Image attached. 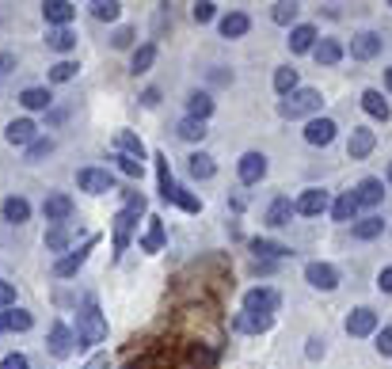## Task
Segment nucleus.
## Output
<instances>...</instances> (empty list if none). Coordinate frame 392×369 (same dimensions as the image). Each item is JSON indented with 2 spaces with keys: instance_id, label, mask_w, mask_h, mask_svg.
I'll return each mask as SVG.
<instances>
[{
  "instance_id": "nucleus-1",
  "label": "nucleus",
  "mask_w": 392,
  "mask_h": 369,
  "mask_svg": "<svg viewBox=\"0 0 392 369\" xmlns=\"http://www.w3.org/2000/svg\"><path fill=\"white\" fill-rule=\"evenodd\" d=\"M76 335H81V343H76V346H96V343L107 339V320H103L99 301L92 293H88L84 305H81V323H76Z\"/></svg>"
},
{
  "instance_id": "nucleus-2",
  "label": "nucleus",
  "mask_w": 392,
  "mask_h": 369,
  "mask_svg": "<svg viewBox=\"0 0 392 369\" xmlns=\"http://www.w3.org/2000/svg\"><path fill=\"white\" fill-rule=\"evenodd\" d=\"M320 92L316 88H297L294 95H286L282 103H278V115L282 118H309V115H316L320 110Z\"/></svg>"
},
{
  "instance_id": "nucleus-3",
  "label": "nucleus",
  "mask_w": 392,
  "mask_h": 369,
  "mask_svg": "<svg viewBox=\"0 0 392 369\" xmlns=\"http://www.w3.org/2000/svg\"><path fill=\"white\" fill-rule=\"evenodd\" d=\"M145 209V198L138 194V198H130L126 202V209L115 217V255H122L126 251V244H130V232H133V225H138V214Z\"/></svg>"
},
{
  "instance_id": "nucleus-4",
  "label": "nucleus",
  "mask_w": 392,
  "mask_h": 369,
  "mask_svg": "<svg viewBox=\"0 0 392 369\" xmlns=\"http://www.w3.org/2000/svg\"><path fill=\"white\" fill-rule=\"evenodd\" d=\"M76 183H81V191H88V194H107L110 187H115V179H110V172H103V167H84V172L76 175Z\"/></svg>"
},
{
  "instance_id": "nucleus-5",
  "label": "nucleus",
  "mask_w": 392,
  "mask_h": 369,
  "mask_svg": "<svg viewBox=\"0 0 392 369\" xmlns=\"http://www.w3.org/2000/svg\"><path fill=\"white\" fill-rule=\"evenodd\" d=\"M373 145H377V133L366 130V126H358V130H351V141H346V156H351V160H366V156L373 152Z\"/></svg>"
},
{
  "instance_id": "nucleus-6",
  "label": "nucleus",
  "mask_w": 392,
  "mask_h": 369,
  "mask_svg": "<svg viewBox=\"0 0 392 369\" xmlns=\"http://www.w3.org/2000/svg\"><path fill=\"white\" fill-rule=\"evenodd\" d=\"M297 214H305V217H320L324 209H328V191H320V187H309L305 194L294 202Z\"/></svg>"
},
{
  "instance_id": "nucleus-7",
  "label": "nucleus",
  "mask_w": 392,
  "mask_h": 369,
  "mask_svg": "<svg viewBox=\"0 0 392 369\" xmlns=\"http://www.w3.org/2000/svg\"><path fill=\"white\" fill-rule=\"evenodd\" d=\"M305 278H309V286L324 289V293H331V289L339 286V274H335V266H328V263H309Z\"/></svg>"
},
{
  "instance_id": "nucleus-8",
  "label": "nucleus",
  "mask_w": 392,
  "mask_h": 369,
  "mask_svg": "<svg viewBox=\"0 0 392 369\" xmlns=\"http://www.w3.org/2000/svg\"><path fill=\"white\" fill-rule=\"evenodd\" d=\"M377 331V312L373 308H354L351 316H346V335H354V339H362V335Z\"/></svg>"
},
{
  "instance_id": "nucleus-9",
  "label": "nucleus",
  "mask_w": 392,
  "mask_h": 369,
  "mask_svg": "<svg viewBox=\"0 0 392 369\" xmlns=\"http://www.w3.org/2000/svg\"><path fill=\"white\" fill-rule=\"evenodd\" d=\"M267 175V156L263 152H244L240 156V183H259V179Z\"/></svg>"
},
{
  "instance_id": "nucleus-10",
  "label": "nucleus",
  "mask_w": 392,
  "mask_h": 369,
  "mask_svg": "<svg viewBox=\"0 0 392 369\" xmlns=\"http://www.w3.org/2000/svg\"><path fill=\"white\" fill-rule=\"evenodd\" d=\"M377 53H381V35H373V31H362V35L351 38V58L369 61V58H377Z\"/></svg>"
},
{
  "instance_id": "nucleus-11",
  "label": "nucleus",
  "mask_w": 392,
  "mask_h": 369,
  "mask_svg": "<svg viewBox=\"0 0 392 369\" xmlns=\"http://www.w3.org/2000/svg\"><path fill=\"white\" fill-rule=\"evenodd\" d=\"M244 308L248 312H267V316H271V312L278 308V293L274 289H248V293H244Z\"/></svg>"
},
{
  "instance_id": "nucleus-12",
  "label": "nucleus",
  "mask_w": 392,
  "mask_h": 369,
  "mask_svg": "<svg viewBox=\"0 0 392 369\" xmlns=\"http://www.w3.org/2000/svg\"><path fill=\"white\" fill-rule=\"evenodd\" d=\"M73 198L69 194H50L46 198V206H42V214H46V221H58V225H61V221H69L73 217Z\"/></svg>"
},
{
  "instance_id": "nucleus-13",
  "label": "nucleus",
  "mask_w": 392,
  "mask_h": 369,
  "mask_svg": "<svg viewBox=\"0 0 392 369\" xmlns=\"http://www.w3.org/2000/svg\"><path fill=\"white\" fill-rule=\"evenodd\" d=\"M331 137H335V122L331 118H312L309 126H305V141L309 145H331Z\"/></svg>"
},
{
  "instance_id": "nucleus-14",
  "label": "nucleus",
  "mask_w": 392,
  "mask_h": 369,
  "mask_svg": "<svg viewBox=\"0 0 392 369\" xmlns=\"http://www.w3.org/2000/svg\"><path fill=\"white\" fill-rule=\"evenodd\" d=\"M50 354L53 358H69L73 354V331L65 323H53L50 328Z\"/></svg>"
},
{
  "instance_id": "nucleus-15",
  "label": "nucleus",
  "mask_w": 392,
  "mask_h": 369,
  "mask_svg": "<svg viewBox=\"0 0 392 369\" xmlns=\"http://www.w3.org/2000/svg\"><path fill=\"white\" fill-rule=\"evenodd\" d=\"M42 16H46V24L65 27V24H69V19L76 16V8L65 4V0H46V4H42Z\"/></svg>"
},
{
  "instance_id": "nucleus-16",
  "label": "nucleus",
  "mask_w": 392,
  "mask_h": 369,
  "mask_svg": "<svg viewBox=\"0 0 392 369\" xmlns=\"http://www.w3.org/2000/svg\"><path fill=\"white\" fill-rule=\"evenodd\" d=\"M381 194H385V187H381V179H362L358 183V191H354V198H358V206H381Z\"/></svg>"
},
{
  "instance_id": "nucleus-17",
  "label": "nucleus",
  "mask_w": 392,
  "mask_h": 369,
  "mask_svg": "<svg viewBox=\"0 0 392 369\" xmlns=\"http://www.w3.org/2000/svg\"><path fill=\"white\" fill-rule=\"evenodd\" d=\"M312 46H316V27L301 24V27L289 31V50H294V53H309Z\"/></svg>"
},
{
  "instance_id": "nucleus-18",
  "label": "nucleus",
  "mask_w": 392,
  "mask_h": 369,
  "mask_svg": "<svg viewBox=\"0 0 392 369\" xmlns=\"http://www.w3.org/2000/svg\"><path fill=\"white\" fill-rule=\"evenodd\" d=\"M35 122L31 118H16V122H8V130H4V137L12 141V145H27V141H35Z\"/></svg>"
},
{
  "instance_id": "nucleus-19",
  "label": "nucleus",
  "mask_w": 392,
  "mask_h": 369,
  "mask_svg": "<svg viewBox=\"0 0 392 369\" xmlns=\"http://www.w3.org/2000/svg\"><path fill=\"white\" fill-rule=\"evenodd\" d=\"M92 244H96V240H88V244H84V248L76 251V255H65V259H58V266H53V274H58V278H69V274H76V271L84 266L88 251H92Z\"/></svg>"
},
{
  "instance_id": "nucleus-20",
  "label": "nucleus",
  "mask_w": 392,
  "mask_h": 369,
  "mask_svg": "<svg viewBox=\"0 0 392 369\" xmlns=\"http://www.w3.org/2000/svg\"><path fill=\"white\" fill-rule=\"evenodd\" d=\"M294 214H297V209H294V202H289V198H274L271 209H267V225L282 229V225H289V217H294Z\"/></svg>"
},
{
  "instance_id": "nucleus-21",
  "label": "nucleus",
  "mask_w": 392,
  "mask_h": 369,
  "mask_svg": "<svg viewBox=\"0 0 392 369\" xmlns=\"http://www.w3.org/2000/svg\"><path fill=\"white\" fill-rule=\"evenodd\" d=\"M156 175H160V198H164V202H175L179 187H175V179H172V167H167V156L164 152L156 156Z\"/></svg>"
},
{
  "instance_id": "nucleus-22",
  "label": "nucleus",
  "mask_w": 392,
  "mask_h": 369,
  "mask_svg": "<svg viewBox=\"0 0 392 369\" xmlns=\"http://www.w3.org/2000/svg\"><path fill=\"white\" fill-rule=\"evenodd\" d=\"M362 107H366V115H373V118H381V122H388V115H392V107H388V99H381V92H362Z\"/></svg>"
},
{
  "instance_id": "nucleus-23",
  "label": "nucleus",
  "mask_w": 392,
  "mask_h": 369,
  "mask_svg": "<svg viewBox=\"0 0 392 369\" xmlns=\"http://www.w3.org/2000/svg\"><path fill=\"white\" fill-rule=\"evenodd\" d=\"M248 27H252V19L244 16V12H229L225 19H221V35H225V38H240V35H248Z\"/></svg>"
},
{
  "instance_id": "nucleus-24",
  "label": "nucleus",
  "mask_w": 392,
  "mask_h": 369,
  "mask_svg": "<svg viewBox=\"0 0 392 369\" xmlns=\"http://www.w3.org/2000/svg\"><path fill=\"white\" fill-rule=\"evenodd\" d=\"M312 53H316V61H320V65H335V61L343 58V46H339L335 38H320L316 46H312Z\"/></svg>"
},
{
  "instance_id": "nucleus-25",
  "label": "nucleus",
  "mask_w": 392,
  "mask_h": 369,
  "mask_svg": "<svg viewBox=\"0 0 392 369\" xmlns=\"http://www.w3.org/2000/svg\"><path fill=\"white\" fill-rule=\"evenodd\" d=\"M354 214H358V198H354V191H346V194L335 198V206H331V217H335V221H354Z\"/></svg>"
},
{
  "instance_id": "nucleus-26",
  "label": "nucleus",
  "mask_w": 392,
  "mask_h": 369,
  "mask_svg": "<svg viewBox=\"0 0 392 369\" xmlns=\"http://www.w3.org/2000/svg\"><path fill=\"white\" fill-rule=\"evenodd\" d=\"M187 110H190V118H198V122H206L210 115H214V99H210L206 92H195L187 99Z\"/></svg>"
},
{
  "instance_id": "nucleus-27",
  "label": "nucleus",
  "mask_w": 392,
  "mask_h": 369,
  "mask_svg": "<svg viewBox=\"0 0 392 369\" xmlns=\"http://www.w3.org/2000/svg\"><path fill=\"white\" fill-rule=\"evenodd\" d=\"M27 217H31L27 198H4V221H12V225H24Z\"/></svg>"
},
{
  "instance_id": "nucleus-28",
  "label": "nucleus",
  "mask_w": 392,
  "mask_h": 369,
  "mask_svg": "<svg viewBox=\"0 0 392 369\" xmlns=\"http://www.w3.org/2000/svg\"><path fill=\"white\" fill-rule=\"evenodd\" d=\"M187 167H190V175H195V179H210V175L217 172V167H214V156H206V152L187 156Z\"/></svg>"
},
{
  "instance_id": "nucleus-29",
  "label": "nucleus",
  "mask_w": 392,
  "mask_h": 369,
  "mask_svg": "<svg viewBox=\"0 0 392 369\" xmlns=\"http://www.w3.org/2000/svg\"><path fill=\"white\" fill-rule=\"evenodd\" d=\"M46 46L58 50V53H69L76 46V35H73L69 27H58V31H50V35H46Z\"/></svg>"
},
{
  "instance_id": "nucleus-30",
  "label": "nucleus",
  "mask_w": 392,
  "mask_h": 369,
  "mask_svg": "<svg viewBox=\"0 0 392 369\" xmlns=\"http://www.w3.org/2000/svg\"><path fill=\"white\" fill-rule=\"evenodd\" d=\"M351 232H354V240H373V237L385 232V221H381V217H362Z\"/></svg>"
},
{
  "instance_id": "nucleus-31",
  "label": "nucleus",
  "mask_w": 392,
  "mask_h": 369,
  "mask_svg": "<svg viewBox=\"0 0 392 369\" xmlns=\"http://www.w3.org/2000/svg\"><path fill=\"white\" fill-rule=\"evenodd\" d=\"M271 320L274 316H267V312H244V316H237V328L240 331H267Z\"/></svg>"
},
{
  "instance_id": "nucleus-32",
  "label": "nucleus",
  "mask_w": 392,
  "mask_h": 369,
  "mask_svg": "<svg viewBox=\"0 0 392 369\" xmlns=\"http://www.w3.org/2000/svg\"><path fill=\"white\" fill-rule=\"evenodd\" d=\"M153 61H156V46H153V42H145L141 50H133L130 69H133V73H149V69H153Z\"/></svg>"
},
{
  "instance_id": "nucleus-33",
  "label": "nucleus",
  "mask_w": 392,
  "mask_h": 369,
  "mask_svg": "<svg viewBox=\"0 0 392 369\" xmlns=\"http://www.w3.org/2000/svg\"><path fill=\"white\" fill-rule=\"evenodd\" d=\"M141 248L145 251H160L164 248V225H160V217H149V232H145Z\"/></svg>"
},
{
  "instance_id": "nucleus-34",
  "label": "nucleus",
  "mask_w": 392,
  "mask_h": 369,
  "mask_svg": "<svg viewBox=\"0 0 392 369\" xmlns=\"http://www.w3.org/2000/svg\"><path fill=\"white\" fill-rule=\"evenodd\" d=\"M19 103H24L27 110H46L50 107V92L46 88H27V92L19 95Z\"/></svg>"
},
{
  "instance_id": "nucleus-35",
  "label": "nucleus",
  "mask_w": 392,
  "mask_h": 369,
  "mask_svg": "<svg viewBox=\"0 0 392 369\" xmlns=\"http://www.w3.org/2000/svg\"><path fill=\"white\" fill-rule=\"evenodd\" d=\"M274 92L278 95H294L297 92V69H289V65H286V69H278L274 73Z\"/></svg>"
},
{
  "instance_id": "nucleus-36",
  "label": "nucleus",
  "mask_w": 392,
  "mask_h": 369,
  "mask_svg": "<svg viewBox=\"0 0 392 369\" xmlns=\"http://www.w3.org/2000/svg\"><path fill=\"white\" fill-rule=\"evenodd\" d=\"M179 137H183V141H202L206 137V122L183 118V122H179Z\"/></svg>"
},
{
  "instance_id": "nucleus-37",
  "label": "nucleus",
  "mask_w": 392,
  "mask_h": 369,
  "mask_svg": "<svg viewBox=\"0 0 392 369\" xmlns=\"http://www.w3.org/2000/svg\"><path fill=\"white\" fill-rule=\"evenodd\" d=\"M252 251H255V255H267V259H282V255H289V248H282V244H271V240H252Z\"/></svg>"
},
{
  "instance_id": "nucleus-38",
  "label": "nucleus",
  "mask_w": 392,
  "mask_h": 369,
  "mask_svg": "<svg viewBox=\"0 0 392 369\" xmlns=\"http://www.w3.org/2000/svg\"><path fill=\"white\" fill-rule=\"evenodd\" d=\"M4 320H8V331H27L31 323V312H19V308H12V312H4Z\"/></svg>"
},
{
  "instance_id": "nucleus-39",
  "label": "nucleus",
  "mask_w": 392,
  "mask_h": 369,
  "mask_svg": "<svg viewBox=\"0 0 392 369\" xmlns=\"http://www.w3.org/2000/svg\"><path fill=\"white\" fill-rule=\"evenodd\" d=\"M92 16H96V19H107V24H110V19H118V4H115V0H96V4H92Z\"/></svg>"
},
{
  "instance_id": "nucleus-40",
  "label": "nucleus",
  "mask_w": 392,
  "mask_h": 369,
  "mask_svg": "<svg viewBox=\"0 0 392 369\" xmlns=\"http://www.w3.org/2000/svg\"><path fill=\"white\" fill-rule=\"evenodd\" d=\"M73 76H76V65H73V61H58V65L50 69V80H53V84H65V80H73Z\"/></svg>"
},
{
  "instance_id": "nucleus-41",
  "label": "nucleus",
  "mask_w": 392,
  "mask_h": 369,
  "mask_svg": "<svg viewBox=\"0 0 392 369\" xmlns=\"http://www.w3.org/2000/svg\"><path fill=\"white\" fill-rule=\"evenodd\" d=\"M53 152V141L50 137H38V141H31V149H27V160L35 164V160H42V156H50Z\"/></svg>"
},
{
  "instance_id": "nucleus-42",
  "label": "nucleus",
  "mask_w": 392,
  "mask_h": 369,
  "mask_svg": "<svg viewBox=\"0 0 392 369\" xmlns=\"http://www.w3.org/2000/svg\"><path fill=\"white\" fill-rule=\"evenodd\" d=\"M271 19H274V24H294V19H297V4H274V12H271Z\"/></svg>"
},
{
  "instance_id": "nucleus-43",
  "label": "nucleus",
  "mask_w": 392,
  "mask_h": 369,
  "mask_svg": "<svg viewBox=\"0 0 392 369\" xmlns=\"http://www.w3.org/2000/svg\"><path fill=\"white\" fill-rule=\"evenodd\" d=\"M118 145H122V149H126V156H133V160H141V141L138 137H133V133H118Z\"/></svg>"
},
{
  "instance_id": "nucleus-44",
  "label": "nucleus",
  "mask_w": 392,
  "mask_h": 369,
  "mask_svg": "<svg viewBox=\"0 0 392 369\" xmlns=\"http://www.w3.org/2000/svg\"><path fill=\"white\" fill-rule=\"evenodd\" d=\"M46 248H50V251H65V248H69L65 229H50V232H46Z\"/></svg>"
},
{
  "instance_id": "nucleus-45",
  "label": "nucleus",
  "mask_w": 392,
  "mask_h": 369,
  "mask_svg": "<svg viewBox=\"0 0 392 369\" xmlns=\"http://www.w3.org/2000/svg\"><path fill=\"white\" fill-rule=\"evenodd\" d=\"M175 202H179V206H183V209H187V214H198V209H202V202H198V198H195V194H187V191H183V187H179V191H175Z\"/></svg>"
},
{
  "instance_id": "nucleus-46",
  "label": "nucleus",
  "mask_w": 392,
  "mask_h": 369,
  "mask_svg": "<svg viewBox=\"0 0 392 369\" xmlns=\"http://www.w3.org/2000/svg\"><path fill=\"white\" fill-rule=\"evenodd\" d=\"M115 160H118V167H122L126 175H141V172H145V167H141V160H133V156H126V152H122V156H115Z\"/></svg>"
},
{
  "instance_id": "nucleus-47",
  "label": "nucleus",
  "mask_w": 392,
  "mask_h": 369,
  "mask_svg": "<svg viewBox=\"0 0 392 369\" xmlns=\"http://www.w3.org/2000/svg\"><path fill=\"white\" fill-rule=\"evenodd\" d=\"M214 8H217V4H210V0L195 4V19H198V24H210V19H214Z\"/></svg>"
},
{
  "instance_id": "nucleus-48",
  "label": "nucleus",
  "mask_w": 392,
  "mask_h": 369,
  "mask_svg": "<svg viewBox=\"0 0 392 369\" xmlns=\"http://www.w3.org/2000/svg\"><path fill=\"white\" fill-rule=\"evenodd\" d=\"M16 305V286L12 282H0V308Z\"/></svg>"
},
{
  "instance_id": "nucleus-49",
  "label": "nucleus",
  "mask_w": 392,
  "mask_h": 369,
  "mask_svg": "<svg viewBox=\"0 0 392 369\" xmlns=\"http://www.w3.org/2000/svg\"><path fill=\"white\" fill-rule=\"evenodd\" d=\"M0 369H31V365H27L24 354H8L4 362H0Z\"/></svg>"
},
{
  "instance_id": "nucleus-50",
  "label": "nucleus",
  "mask_w": 392,
  "mask_h": 369,
  "mask_svg": "<svg viewBox=\"0 0 392 369\" xmlns=\"http://www.w3.org/2000/svg\"><path fill=\"white\" fill-rule=\"evenodd\" d=\"M377 350H381V354H385V358L392 354V328H385V331H381V335H377Z\"/></svg>"
},
{
  "instance_id": "nucleus-51",
  "label": "nucleus",
  "mask_w": 392,
  "mask_h": 369,
  "mask_svg": "<svg viewBox=\"0 0 392 369\" xmlns=\"http://www.w3.org/2000/svg\"><path fill=\"white\" fill-rule=\"evenodd\" d=\"M110 42H115L118 50H122V46H130V42H133V31H130V27H122V31H118V35L110 38Z\"/></svg>"
},
{
  "instance_id": "nucleus-52",
  "label": "nucleus",
  "mask_w": 392,
  "mask_h": 369,
  "mask_svg": "<svg viewBox=\"0 0 392 369\" xmlns=\"http://www.w3.org/2000/svg\"><path fill=\"white\" fill-rule=\"evenodd\" d=\"M377 286L385 289V293H392V266H385V271H381V278H377Z\"/></svg>"
},
{
  "instance_id": "nucleus-53",
  "label": "nucleus",
  "mask_w": 392,
  "mask_h": 369,
  "mask_svg": "<svg viewBox=\"0 0 392 369\" xmlns=\"http://www.w3.org/2000/svg\"><path fill=\"white\" fill-rule=\"evenodd\" d=\"M12 65H16V53H0V76L12 69Z\"/></svg>"
},
{
  "instance_id": "nucleus-54",
  "label": "nucleus",
  "mask_w": 392,
  "mask_h": 369,
  "mask_svg": "<svg viewBox=\"0 0 392 369\" xmlns=\"http://www.w3.org/2000/svg\"><path fill=\"white\" fill-rule=\"evenodd\" d=\"M309 358H324V343L320 339H309Z\"/></svg>"
},
{
  "instance_id": "nucleus-55",
  "label": "nucleus",
  "mask_w": 392,
  "mask_h": 369,
  "mask_svg": "<svg viewBox=\"0 0 392 369\" xmlns=\"http://www.w3.org/2000/svg\"><path fill=\"white\" fill-rule=\"evenodd\" d=\"M84 369H107V354H96V358H92V362H88V365H84Z\"/></svg>"
},
{
  "instance_id": "nucleus-56",
  "label": "nucleus",
  "mask_w": 392,
  "mask_h": 369,
  "mask_svg": "<svg viewBox=\"0 0 392 369\" xmlns=\"http://www.w3.org/2000/svg\"><path fill=\"white\" fill-rule=\"evenodd\" d=\"M385 84H388V92H392V69H385Z\"/></svg>"
},
{
  "instance_id": "nucleus-57",
  "label": "nucleus",
  "mask_w": 392,
  "mask_h": 369,
  "mask_svg": "<svg viewBox=\"0 0 392 369\" xmlns=\"http://www.w3.org/2000/svg\"><path fill=\"white\" fill-rule=\"evenodd\" d=\"M8 328V320H4V312H0V331H4Z\"/></svg>"
},
{
  "instance_id": "nucleus-58",
  "label": "nucleus",
  "mask_w": 392,
  "mask_h": 369,
  "mask_svg": "<svg viewBox=\"0 0 392 369\" xmlns=\"http://www.w3.org/2000/svg\"><path fill=\"white\" fill-rule=\"evenodd\" d=\"M388 183H392V164H388Z\"/></svg>"
}]
</instances>
